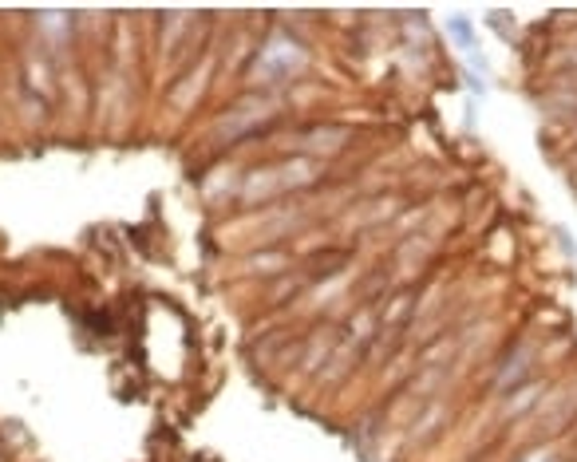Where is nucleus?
I'll list each match as a JSON object with an SVG mask.
<instances>
[{
	"label": "nucleus",
	"instance_id": "nucleus-1",
	"mask_svg": "<svg viewBox=\"0 0 577 462\" xmlns=\"http://www.w3.org/2000/svg\"><path fill=\"white\" fill-rule=\"evenodd\" d=\"M317 166L313 159H289V162H277V166H261L245 178V190L242 198L253 202V198H273V194H285V190H297L305 182H313Z\"/></svg>",
	"mask_w": 577,
	"mask_h": 462
},
{
	"label": "nucleus",
	"instance_id": "nucleus-2",
	"mask_svg": "<svg viewBox=\"0 0 577 462\" xmlns=\"http://www.w3.org/2000/svg\"><path fill=\"white\" fill-rule=\"evenodd\" d=\"M305 63V52L293 48L289 40H269L265 44V52L258 55V76L261 79H281V76H293V71Z\"/></svg>",
	"mask_w": 577,
	"mask_h": 462
},
{
	"label": "nucleus",
	"instance_id": "nucleus-3",
	"mask_svg": "<svg viewBox=\"0 0 577 462\" xmlns=\"http://www.w3.org/2000/svg\"><path fill=\"white\" fill-rule=\"evenodd\" d=\"M348 138H352V131H348V127L325 123V127H313V131H305V135L293 138V151H301L305 159H320V154H336L348 143Z\"/></svg>",
	"mask_w": 577,
	"mask_h": 462
},
{
	"label": "nucleus",
	"instance_id": "nucleus-4",
	"mask_svg": "<svg viewBox=\"0 0 577 462\" xmlns=\"http://www.w3.org/2000/svg\"><path fill=\"white\" fill-rule=\"evenodd\" d=\"M542 395H546V384H538V380H526V384L510 387L507 400H502V419H507V423L526 419V415L542 403Z\"/></svg>",
	"mask_w": 577,
	"mask_h": 462
},
{
	"label": "nucleus",
	"instance_id": "nucleus-5",
	"mask_svg": "<svg viewBox=\"0 0 577 462\" xmlns=\"http://www.w3.org/2000/svg\"><path fill=\"white\" fill-rule=\"evenodd\" d=\"M530 367H534V348H530V344H518V356L499 372V384H494V387H499V392H510V387L526 384Z\"/></svg>",
	"mask_w": 577,
	"mask_h": 462
},
{
	"label": "nucleus",
	"instance_id": "nucleus-6",
	"mask_svg": "<svg viewBox=\"0 0 577 462\" xmlns=\"http://www.w3.org/2000/svg\"><path fill=\"white\" fill-rule=\"evenodd\" d=\"M447 36H451L466 55H479V36H474V28L466 16H451V21H447Z\"/></svg>",
	"mask_w": 577,
	"mask_h": 462
},
{
	"label": "nucleus",
	"instance_id": "nucleus-7",
	"mask_svg": "<svg viewBox=\"0 0 577 462\" xmlns=\"http://www.w3.org/2000/svg\"><path fill=\"white\" fill-rule=\"evenodd\" d=\"M443 415H447L443 400H432V403L424 408V415H419V423L411 427V439H427V435H432V431L439 427V419H443Z\"/></svg>",
	"mask_w": 577,
	"mask_h": 462
}]
</instances>
